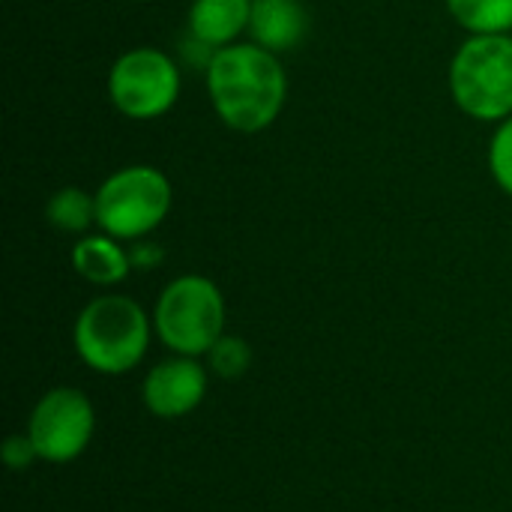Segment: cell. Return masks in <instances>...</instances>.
<instances>
[{
  "label": "cell",
  "instance_id": "obj_10",
  "mask_svg": "<svg viewBox=\"0 0 512 512\" xmlns=\"http://www.w3.org/2000/svg\"><path fill=\"white\" fill-rule=\"evenodd\" d=\"M255 0H195L189 9V30L195 42L219 51L249 33Z\"/></svg>",
  "mask_w": 512,
  "mask_h": 512
},
{
  "label": "cell",
  "instance_id": "obj_15",
  "mask_svg": "<svg viewBox=\"0 0 512 512\" xmlns=\"http://www.w3.org/2000/svg\"><path fill=\"white\" fill-rule=\"evenodd\" d=\"M489 171L495 183L512 198V117L498 123L492 144H489Z\"/></svg>",
  "mask_w": 512,
  "mask_h": 512
},
{
  "label": "cell",
  "instance_id": "obj_1",
  "mask_svg": "<svg viewBox=\"0 0 512 512\" xmlns=\"http://www.w3.org/2000/svg\"><path fill=\"white\" fill-rule=\"evenodd\" d=\"M207 93L228 129L255 135L273 126L282 114L288 75L279 54L255 42H234L210 54Z\"/></svg>",
  "mask_w": 512,
  "mask_h": 512
},
{
  "label": "cell",
  "instance_id": "obj_17",
  "mask_svg": "<svg viewBox=\"0 0 512 512\" xmlns=\"http://www.w3.org/2000/svg\"><path fill=\"white\" fill-rule=\"evenodd\" d=\"M129 258H132V267H153V264H159L162 249H159V246L144 243V246H135V249L129 252Z\"/></svg>",
  "mask_w": 512,
  "mask_h": 512
},
{
  "label": "cell",
  "instance_id": "obj_11",
  "mask_svg": "<svg viewBox=\"0 0 512 512\" xmlns=\"http://www.w3.org/2000/svg\"><path fill=\"white\" fill-rule=\"evenodd\" d=\"M72 267L81 279L93 285H117L129 276L132 258L111 234L81 237L72 249Z\"/></svg>",
  "mask_w": 512,
  "mask_h": 512
},
{
  "label": "cell",
  "instance_id": "obj_4",
  "mask_svg": "<svg viewBox=\"0 0 512 512\" xmlns=\"http://www.w3.org/2000/svg\"><path fill=\"white\" fill-rule=\"evenodd\" d=\"M171 180L153 165H126L96 189V225L117 240L153 234L171 213Z\"/></svg>",
  "mask_w": 512,
  "mask_h": 512
},
{
  "label": "cell",
  "instance_id": "obj_12",
  "mask_svg": "<svg viewBox=\"0 0 512 512\" xmlns=\"http://www.w3.org/2000/svg\"><path fill=\"white\" fill-rule=\"evenodd\" d=\"M447 9L471 36H501L512 30V0H447Z\"/></svg>",
  "mask_w": 512,
  "mask_h": 512
},
{
  "label": "cell",
  "instance_id": "obj_16",
  "mask_svg": "<svg viewBox=\"0 0 512 512\" xmlns=\"http://www.w3.org/2000/svg\"><path fill=\"white\" fill-rule=\"evenodd\" d=\"M3 459H6V465H9L12 471H21V468H27L33 459H39V453H36V447H33V441H30V438L15 435V438H9V441H6V447H3Z\"/></svg>",
  "mask_w": 512,
  "mask_h": 512
},
{
  "label": "cell",
  "instance_id": "obj_5",
  "mask_svg": "<svg viewBox=\"0 0 512 512\" xmlns=\"http://www.w3.org/2000/svg\"><path fill=\"white\" fill-rule=\"evenodd\" d=\"M153 324L171 351L183 357L210 354L225 327L222 291L207 276H180L159 294Z\"/></svg>",
  "mask_w": 512,
  "mask_h": 512
},
{
  "label": "cell",
  "instance_id": "obj_6",
  "mask_svg": "<svg viewBox=\"0 0 512 512\" xmlns=\"http://www.w3.org/2000/svg\"><path fill=\"white\" fill-rule=\"evenodd\" d=\"M180 96L177 63L153 45L123 51L108 72V99L129 120H156Z\"/></svg>",
  "mask_w": 512,
  "mask_h": 512
},
{
  "label": "cell",
  "instance_id": "obj_8",
  "mask_svg": "<svg viewBox=\"0 0 512 512\" xmlns=\"http://www.w3.org/2000/svg\"><path fill=\"white\" fill-rule=\"evenodd\" d=\"M207 393V375L192 357H174L159 363L144 381V405L165 420L183 417L201 405Z\"/></svg>",
  "mask_w": 512,
  "mask_h": 512
},
{
  "label": "cell",
  "instance_id": "obj_2",
  "mask_svg": "<svg viewBox=\"0 0 512 512\" xmlns=\"http://www.w3.org/2000/svg\"><path fill=\"white\" fill-rule=\"evenodd\" d=\"M150 342L144 309L120 294H105L87 303L75 321V348L81 360L102 375L135 369Z\"/></svg>",
  "mask_w": 512,
  "mask_h": 512
},
{
  "label": "cell",
  "instance_id": "obj_3",
  "mask_svg": "<svg viewBox=\"0 0 512 512\" xmlns=\"http://www.w3.org/2000/svg\"><path fill=\"white\" fill-rule=\"evenodd\" d=\"M450 96L462 114L486 123L512 117V36H471L450 63Z\"/></svg>",
  "mask_w": 512,
  "mask_h": 512
},
{
  "label": "cell",
  "instance_id": "obj_13",
  "mask_svg": "<svg viewBox=\"0 0 512 512\" xmlns=\"http://www.w3.org/2000/svg\"><path fill=\"white\" fill-rule=\"evenodd\" d=\"M45 219L63 234H84L96 222V195L81 186H63L48 198Z\"/></svg>",
  "mask_w": 512,
  "mask_h": 512
},
{
  "label": "cell",
  "instance_id": "obj_7",
  "mask_svg": "<svg viewBox=\"0 0 512 512\" xmlns=\"http://www.w3.org/2000/svg\"><path fill=\"white\" fill-rule=\"evenodd\" d=\"M93 405L84 393L60 387L39 399L30 414L27 438L33 441L39 459L45 462H72L78 459L93 438Z\"/></svg>",
  "mask_w": 512,
  "mask_h": 512
},
{
  "label": "cell",
  "instance_id": "obj_14",
  "mask_svg": "<svg viewBox=\"0 0 512 512\" xmlns=\"http://www.w3.org/2000/svg\"><path fill=\"white\" fill-rule=\"evenodd\" d=\"M210 363L222 378H240L249 372L252 363V351L243 339L237 336H222L213 348H210Z\"/></svg>",
  "mask_w": 512,
  "mask_h": 512
},
{
  "label": "cell",
  "instance_id": "obj_9",
  "mask_svg": "<svg viewBox=\"0 0 512 512\" xmlns=\"http://www.w3.org/2000/svg\"><path fill=\"white\" fill-rule=\"evenodd\" d=\"M309 30V15L297 0H255L249 36L255 45L285 54L294 51Z\"/></svg>",
  "mask_w": 512,
  "mask_h": 512
}]
</instances>
